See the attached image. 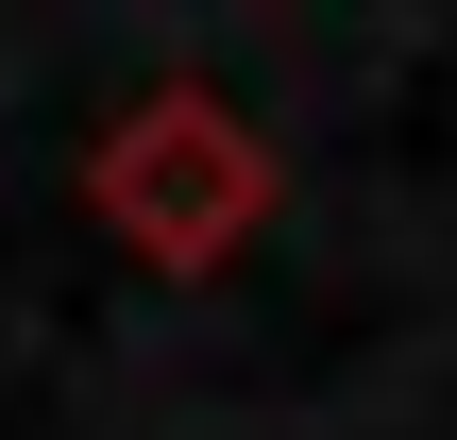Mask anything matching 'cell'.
Segmentation results:
<instances>
[{
    "mask_svg": "<svg viewBox=\"0 0 457 440\" xmlns=\"http://www.w3.org/2000/svg\"><path fill=\"white\" fill-rule=\"evenodd\" d=\"M271 203H288V153H271V119H254L237 85H204V68L136 85V102L85 136V220H102L136 271H170V288L237 271V254L271 237Z\"/></svg>",
    "mask_w": 457,
    "mask_h": 440,
    "instance_id": "1",
    "label": "cell"
}]
</instances>
